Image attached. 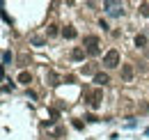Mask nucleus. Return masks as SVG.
<instances>
[{"label":"nucleus","mask_w":149,"mask_h":140,"mask_svg":"<svg viewBox=\"0 0 149 140\" xmlns=\"http://www.w3.org/2000/svg\"><path fill=\"white\" fill-rule=\"evenodd\" d=\"M103 64L108 67V69H115L117 64H119V51H115V48H110V51L103 55Z\"/></svg>","instance_id":"obj_1"},{"label":"nucleus","mask_w":149,"mask_h":140,"mask_svg":"<svg viewBox=\"0 0 149 140\" xmlns=\"http://www.w3.org/2000/svg\"><path fill=\"white\" fill-rule=\"evenodd\" d=\"M83 44H85V48L92 53V55H96V53H99V48H96V46H99V37H96V35H87Z\"/></svg>","instance_id":"obj_2"},{"label":"nucleus","mask_w":149,"mask_h":140,"mask_svg":"<svg viewBox=\"0 0 149 140\" xmlns=\"http://www.w3.org/2000/svg\"><path fill=\"white\" fill-rule=\"evenodd\" d=\"M87 99H90L87 104L92 106V108H99V104H101V92H99V90H94V92L87 97Z\"/></svg>","instance_id":"obj_3"},{"label":"nucleus","mask_w":149,"mask_h":140,"mask_svg":"<svg viewBox=\"0 0 149 140\" xmlns=\"http://www.w3.org/2000/svg\"><path fill=\"white\" fill-rule=\"evenodd\" d=\"M94 83H96V85H108V83H110V76H108V74H101V71H99V74L94 76Z\"/></svg>","instance_id":"obj_4"},{"label":"nucleus","mask_w":149,"mask_h":140,"mask_svg":"<svg viewBox=\"0 0 149 140\" xmlns=\"http://www.w3.org/2000/svg\"><path fill=\"white\" fill-rule=\"evenodd\" d=\"M122 78H124V80H133V67H131V64H124V67H122Z\"/></svg>","instance_id":"obj_5"},{"label":"nucleus","mask_w":149,"mask_h":140,"mask_svg":"<svg viewBox=\"0 0 149 140\" xmlns=\"http://www.w3.org/2000/svg\"><path fill=\"white\" fill-rule=\"evenodd\" d=\"M19 83H23V85H30V83H32L30 71H21V74H19Z\"/></svg>","instance_id":"obj_6"},{"label":"nucleus","mask_w":149,"mask_h":140,"mask_svg":"<svg viewBox=\"0 0 149 140\" xmlns=\"http://www.w3.org/2000/svg\"><path fill=\"white\" fill-rule=\"evenodd\" d=\"M62 37H64V39H74L76 37V28L74 25H67V28L62 30Z\"/></svg>","instance_id":"obj_7"},{"label":"nucleus","mask_w":149,"mask_h":140,"mask_svg":"<svg viewBox=\"0 0 149 140\" xmlns=\"http://www.w3.org/2000/svg\"><path fill=\"white\" fill-rule=\"evenodd\" d=\"M83 57H85V51H83V48H74V51H71V60L78 62V60H83Z\"/></svg>","instance_id":"obj_8"},{"label":"nucleus","mask_w":149,"mask_h":140,"mask_svg":"<svg viewBox=\"0 0 149 140\" xmlns=\"http://www.w3.org/2000/svg\"><path fill=\"white\" fill-rule=\"evenodd\" d=\"M103 7H108L112 14H119V7H122V5H119V2H103Z\"/></svg>","instance_id":"obj_9"},{"label":"nucleus","mask_w":149,"mask_h":140,"mask_svg":"<svg viewBox=\"0 0 149 140\" xmlns=\"http://www.w3.org/2000/svg\"><path fill=\"white\" fill-rule=\"evenodd\" d=\"M135 46H140V48L147 46V37H145V35H138V37H135Z\"/></svg>","instance_id":"obj_10"},{"label":"nucleus","mask_w":149,"mask_h":140,"mask_svg":"<svg viewBox=\"0 0 149 140\" xmlns=\"http://www.w3.org/2000/svg\"><path fill=\"white\" fill-rule=\"evenodd\" d=\"M83 74H94V76H96L99 71H96V67H94V64H85V67H83Z\"/></svg>","instance_id":"obj_11"},{"label":"nucleus","mask_w":149,"mask_h":140,"mask_svg":"<svg viewBox=\"0 0 149 140\" xmlns=\"http://www.w3.org/2000/svg\"><path fill=\"white\" fill-rule=\"evenodd\" d=\"M46 80H48V85H57V76L53 74V71H51V74L46 76Z\"/></svg>","instance_id":"obj_12"},{"label":"nucleus","mask_w":149,"mask_h":140,"mask_svg":"<svg viewBox=\"0 0 149 140\" xmlns=\"http://www.w3.org/2000/svg\"><path fill=\"white\" fill-rule=\"evenodd\" d=\"M140 14L149 16V2H142V5H140Z\"/></svg>","instance_id":"obj_13"},{"label":"nucleus","mask_w":149,"mask_h":140,"mask_svg":"<svg viewBox=\"0 0 149 140\" xmlns=\"http://www.w3.org/2000/svg\"><path fill=\"white\" fill-rule=\"evenodd\" d=\"M57 35V25H48V37H55Z\"/></svg>","instance_id":"obj_14"},{"label":"nucleus","mask_w":149,"mask_h":140,"mask_svg":"<svg viewBox=\"0 0 149 140\" xmlns=\"http://www.w3.org/2000/svg\"><path fill=\"white\" fill-rule=\"evenodd\" d=\"M83 126H85V124L80 122V120H74V129H78V131H80V129H83Z\"/></svg>","instance_id":"obj_15"},{"label":"nucleus","mask_w":149,"mask_h":140,"mask_svg":"<svg viewBox=\"0 0 149 140\" xmlns=\"http://www.w3.org/2000/svg\"><path fill=\"white\" fill-rule=\"evenodd\" d=\"M48 115H51L53 120H57V117H60V115H57V110H55V108H51V110H48Z\"/></svg>","instance_id":"obj_16"}]
</instances>
